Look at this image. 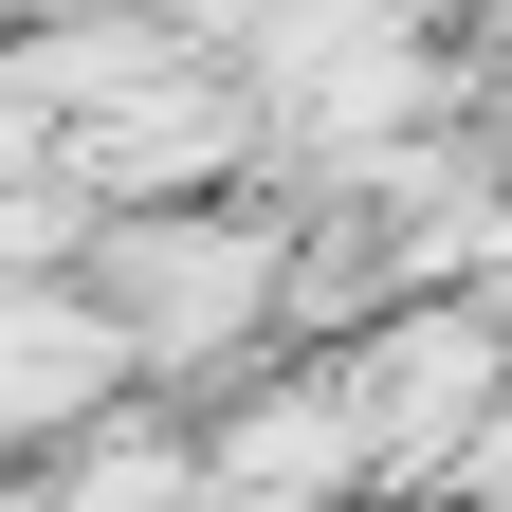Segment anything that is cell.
Returning <instances> with one entry per match:
<instances>
[{
	"label": "cell",
	"instance_id": "277c9868",
	"mask_svg": "<svg viewBox=\"0 0 512 512\" xmlns=\"http://www.w3.org/2000/svg\"><path fill=\"white\" fill-rule=\"evenodd\" d=\"M37 147H55V92H37V55H19V37H0V183H19Z\"/></svg>",
	"mask_w": 512,
	"mask_h": 512
},
{
	"label": "cell",
	"instance_id": "6da1fadb",
	"mask_svg": "<svg viewBox=\"0 0 512 512\" xmlns=\"http://www.w3.org/2000/svg\"><path fill=\"white\" fill-rule=\"evenodd\" d=\"M92 311H110V348H128V384L147 366H220V348H256L275 330V220H220V202H92Z\"/></svg>",
	"mask_w": 512,
	"mask_h": 512
},
{
	"label": "cell",
	"instance_id": "5b68a950",
	"mask_svg": "<svg viewBox=\"0 0 512 512\" xmlns=\"http://www.w3.org/2000/svg\"><path fill=\"white\" fill-rule=\"evenodd\" d=\"M165 19H183V0H165Z\"/></svg>",
	"mask_w": 512,
	"mask_h": 512
},
{
	"label": "cell",
	"instance_id": "7a4b0ae2",
	"mask_svg": "<svg viewBox=\"0 0 512 512\" xmlns=\"http://www.w3.org/2000/svg\"><path fill=\"white\" fill-rule=\"evenodd\" d=\"M494 384H512V311L494 293H403L366 348H330V403H348L366 476H458V439H476Z\"/></svg>",
	"mask_w": 512,
	"mask_h": 512
},
{
	"label": "cell",
	"instance_id": "3957f363",
	"mask_svg": "<svg viewBox=\"0 0 512 512\" xmlns=\"http://www.w3.org/2000/svg\"><path fill=\"white\" fill-rule=\"evenodd\" d=\"M92 403H128L110 311H92L74 275H19V293H0V458H19V439H74Z\"/></svg>",
	"mask_w": 512,
	"mask_h": 512
}]
</instances>
